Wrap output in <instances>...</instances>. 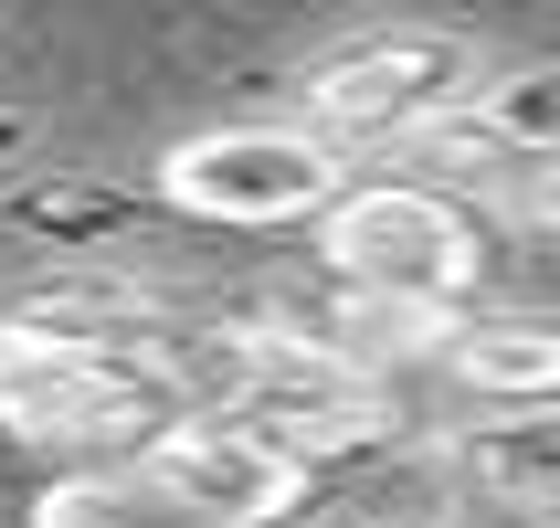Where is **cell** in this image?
Instances as JSON below:
<instances>
[{
    "mask_svg": "<svg viewBox=\"0 0 560 528\" xmlns=\"http://www.w3.org/2000/svg\"><path fill=\"white\" fill-rule=\"evenodd\" d=\"M487 222L476 201L434 180H349L328 212H317V275L349 285V296H371L392 317H434L455 328L476 285H487Z\"/></svg>",
    "mask_w": 560,
    "mask_h": 528,
    "instance_id": "6da1fadb",
    "label": "cell"
},
{
    "mask_svg": "<svg viewBox=\"0 0 560 528\" xmlns=\"http://www.w3.org/2000/svg\"><path fill=\"white\" fill-rule=\"evenodd\" d=\"M476 43L466 32H434V22H371L328 43V54L296 74V106H307V138L317 149H412L434 138L444 117L476 106Z\"/></svg>",
    "mask_w": 560,
    "mask_h": 528,
    "instance_id": "7a4b0ae2",
    "label": "cell"
},
{
    "mask_svg": "<svg viewBox=\"0 0 560 528\" xmlns=\"http://www.w3.org/2000/svg\"><path fill=\"white\" fill-rule=\"evenodd\" d=\"M170 423H190V402L159 349H106V360L32 349V360H0V434L11 444H95L106 466H127Z\"/></svg>",
    "mask_w": 560,
    "mask_h": 528,
    "instance_id": "3957f363",
    "label": "cell"
},
{
    "mask_svg": "<svg viewBox=\"0 0 560 528\" xmlns=\"http://www.w3.org/2000/svg\"><path fill=\"white\" fill-rule=\"evenodd\" d=\"M339 190H349V159L317 149L307 127H201L159 159V201L190 222H233V233L317 222Z\"/></svg>",
    "mask_w": 560,
    "mask_h": 528,
    "instance_id": "277c9868",
    "label": "cell"
},
{
    "mask_svg": "<svg viewBox=\"0 0 560 528\" xmlns=\"http://www.w3.org/2000/svg\"><path fill=\"white\" fill-rule=\"evenodd\" d=\"M127 466L149 476V486H170V497L190 507V518H212V528H285V518H307L317 486L285 455H265L254 434H233V423H170L159 444H138Z\"/></svg>",
    "mask_w": 560,
    "mask_h": 528,
    "instance_id": "5b68a950",
    "label": "cell"
},
{
    "mask_svg": "<svg viewBox=\"0 0 560 528\" xmlns=\"http://www.w3.org/2000/svg\"><path fill=\"white\" fill-rule=\"evenodd\" d=\"M170 296L138 285L127 265H54L0 307V360L63 349V360H106V349H170Z\"/></svg>",
    "mask_w": 560,
    "mask_h": 528,
    "instance_id": "8992f818",
    "label": "cell"
},
{
    "mask_svg": "<svg viewBox=\"0 0 560 528\" xmlns=\"http://www.w3.org/2000/svg\"><path fill=\"white\" fill-rule=\"evenodd\" d=\"M149 222H159V201H138L117 180H85V169H43V180L0 190V233H22L32 254H63V265H106Z\"/></svg>",
    "mask_w": 560,
    "mask_h": 528,
    "instance_id": "52a82bcc",
    "label": "cell"
},
{
    "mask_svg": "<svg viewBox=\"0 0 560 528\" xmlns=\"http://www.w3.org/2000/svg\"><path fill=\"white\" fill-rule=\"evenodd\" d=\"M444 486L476 507L560 528V412H498V423L444 434Z\"/></svg>",
    "mask_w": 560,
    "mask_h": 528,
    "instance_id": "ba28073f",
    "label": "cell"
},
{
    "mask_svg": "<svg viewBox=\"0 0 560 528\" xmlns=\"http://www.w3.org/2000/svg\"><path fill=\"white\" fill-rule=\"evenodd\" d=\"M444 371L498 412H560V317H539V307L455 317L444 328Z\"/></svg>",
    "mask_w": 560,
    "mask_h": 528,
    "instance_id": "9c48e42d",
    "label": "cell"
},
{
    "mask_svg": "<svg viewBox=\"0 0 560 528\" xmlns=\"http://www.w3.org/2000/svg\"><path fill=\"white\" fill-rule=\"evenodd\" d=\"M32 528H212V518H190V507L170 497V486H149L138 466H85V476H63V486H43Z\"/></svg>",
    "mask_w": 560,
    "mask_h": 528,
    "instance_id": "30bf717a",
    "label": "cell"
},
{
    "mask_svg": "<svg viewBox=\"0 0 560 528\" xmlns=\"http://www.w3.org/2000/svg\"><path fill=\"white\" fill-rule=\"evenodd\" d=\"M487 138H508L518 159H560V63H508V74H487L466 106Z\"/></svg>",
    "mask_w": 560,
    "mask_h": 528,
    "instance_id": "8fae6325",
    "label": "cell"
},
{
    "mask_svg": "<svg viewBox=\"0 0 560 528\" xmlns=\"http://www.w3.org/2000/svg\"><path fill=\"white\" fill-rule=\"evenodd\" d=\"M32 138H43V127H32V106H0V169H22Z\"/></svg>",
    "mask_w": 560,
    "mask_h": 528,
    "instance_id": "7c38bea8",
    "label": "cell"
},
{
    "mask_svg": "<svg viewBox=\"0 0 560 528\" xmlns=\"http://www.w3.org/2000/svg\"><path fill=\"white\" fill-rule=\"evenodd\" d=\"M371 528H455V518H371Z\"/></svg>",
    "mask_w": 560,
    "mask_h": 528,
    "instance_id": "4fadbf2b",
    "label": "cell"
}]
</instances>
